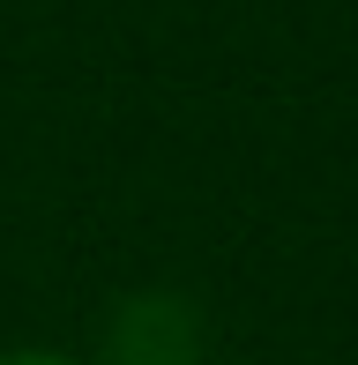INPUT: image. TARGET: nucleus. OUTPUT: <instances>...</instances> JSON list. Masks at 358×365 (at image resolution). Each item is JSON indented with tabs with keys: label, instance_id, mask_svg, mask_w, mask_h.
<instances>
[{
	"label": "nucleus",
	"instance_id": "1",
	"mask_svg": "<svg viewBox=\"0 0 358 365\" xmlns=\"http://www.w3.org/2000/svg\"><path fill=\"white\" fill-rule=\"evenodd\" d=\"M0 365H83V358H60V351H0Z\"/></svg>",
	"mask_w": 358,
	"mask_h": 365
}]
</instances>
